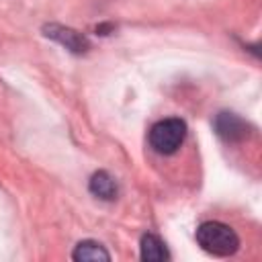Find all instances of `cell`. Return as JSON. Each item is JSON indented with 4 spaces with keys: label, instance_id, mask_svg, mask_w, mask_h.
<instances>
[{
    "label": "cell",
    "instance_id": "obj_7",
    "mask_svg": "<svg viewBox=\"0 0 262 262\" xmlns=\"http://www.w3.org/2000/svg\"><path fill=\"white\" fill-rule=\"evenodd\" d=\"M72 258L78 262H94V260H111V254L104 250L102 244H98L94 239H84V242L76 244Z\"/></svg>",
    "mask_w": 262,
    "mask_h": 262
},
{
    "label": "cell",
    "instance_id": "obj_5",
    "mask_svg": "<svg viewBox=\"0 0 262 262\" xmlns=\"http://www.w3.org/2000/svg\"><path fill=\"white\" fill-rule=\"evenodd\" d=\"M88 188H90V192H92L96 199H102V201H115L117 194H119L117 180H115L108 172H104V170L92 174V178H90V182H88Z\"/></svg>",
    "mask_w": 262,
    "mask_h": 262
},
{
    "label": "cell",
    "instance_id": "obj_4",
    "mask_svg": "<svg viewBox=\"0 0 262 262\" xmlns=\"http://www.w3.org/2000/svg\"><path fill=\"white\" fill-rule=\"evenodd\" d=\"M45 35L55 39L57 43H61L63 47H68L70 51L74 53H82L88 49V39L80 33H76L74 29H68V27H61V25H47L45 27Z\"/></svg>",
    "mask_w": 262,
    "mask_h": 262
},
{
    "label": "cell",
    "instance_id": "obj_6",
    "mask_svg": "<svg viewBox=\"0 0 262 262\" xmlns=\"http://www.w3.org/2000/svg\"><path fill=\"white\" fill-rule=\"evenodd\" d=\"M139 252H141V260H147V262H162V260L170 258V252H168L166 244L154 233H145L141 237Z\"/></svg>",
    "mask_w": 262,
    "mask_h": 262
},
{
    "label": "cell",
    "instance_id": "obj_3",
    "mask_svg": "<svg viewBox=\"0 0 262 262\" xmlns=\"http://www.w3.org/2000/svg\"><path fill=\"white\" fill-rule=\"evenodd\" d=\"M215 131L221 139L235 143V141H242L248 137L250 127L242 117H237L233 113H219L215 117Z\"/></svg>",
    "mask_w": 262,
    "mask_h": 262
},
{
    "label": "cell",
    "instance_id": "obj_2",
    "mask_svg": "<svg viewBox=\"0 0 262 262\" xmlns=\"http://www.w3.org/2000/svg\"><path fill=\"white\" fill-rule=\"evenodd\" d=\"M184 137H186V123L176 117L158 121L156 125H151L149 135H147L151 149L160 156L176 154L178 147L184 143Z\"/></svg>",
    "mask_w": 262,
    "mask_h": 262
},
{
    "label": "cell",
    "instance_id": "obj_1",
    "mask_svg": "<svg viewBox=\"0 0 262 262\" xmlns=\"http://www.w3.org/2000/svg\"><path fill=\"white\" fill-rule=\"evenodd\" d=\"M196 244L211 256H231L239 248L237 233L221 221H205L196 227Z\"/></svg>",
    "mask_w": 262,
    "mask_h": 262
}]
</instances>
